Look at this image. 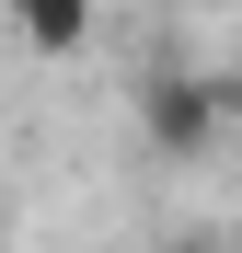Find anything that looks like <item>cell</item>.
Masks as SVG:
<instances>
[{"mask_svg":"<svg viewBox=\"0 0 242 253\" xmlns=\"http://www.w3.org/2000/svg\"><path fill=\"white\" fill-rule=\"evenodd\" d=\"M12 23H23L35 58H81L93 46V0H12Z\"/></svg>","mask_w":242,"mask_h":253,"instance_id":"2","label":"cell"},{"mask_svg":"<svg viewBox=\"0 0 242 253\" xmlns=\"http://www.w3.org/2000/svg\"><path fill=\"white\" fill-rule=\"evenodd\" d=\"M219 115H231L219 81H196V69H150V92H139V138H150L161 161H196V150L219 138Z\"/></svg>","mask_w":242,"mask_h":253,"instance_id":"1","label":"cell"},{"mask_svg":"<svg viewBox=\"0 0 242 253\" xmlns=\"http://www.w3.org/2000/svg\"><path fill=\"white\" fill-rule=\"evenodd\" d=\"M173 253H208V242H173Z\"/></svg>","mask_w":242,"mask_h":253,"instance_id":"3","label":"cell"}]
</instances>
